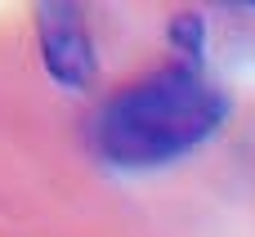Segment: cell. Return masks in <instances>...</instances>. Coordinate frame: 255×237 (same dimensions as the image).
Wrapping results in <instances>:
<instances>
[{
  "mask_svg": "<svg viewBox=\"0 0 255 237\" xmlns=\"http://www.w3.org/2000/svg\"><path fill=\"white\" fill-rule=\"evenodd\" d=\"M229 117V94L193 63H166L117 90L94 121V148L108 166L152 170L202 148Z\"/></svg>",
  "mask_w": 255,
  "mask_h": 237,
  "instance_id": "cell-1",
  "label": "cell"
},
{
  "mask_svg": "<svg viewBox=\"0 0 255 237\" xmlns=\"http://www.w3.org/2000/svg\"><path fill=\"white\" fill-rule=\"evenodd\" d=\"M36 40H40V63L63 90H90L99 58L94 40L85 27V9L67 0H49L36 9Z\"/></svg>",
  "mask_w": 255,
  "mask_h": 237,
  "instance_id": "cell-2",
  "label": "cell"
},
{
  "mask_svg": "<svg viewBox=\"0 0 255 237\" xmlns=\"http://www.w3.org/2000/svg\"><path fill=\"white\" fill-rule=\"evenodd\" d=\"M166 36H170V45L184 54V63L197 67V58H202V49H206V18H202L197 9H179V13L170 18Z\"/></svg>",
  "mask_w": 255,
  "mask_h": 237,
  "instance_id": "cell-3",
  "label": "cell"
}]
</instances>
